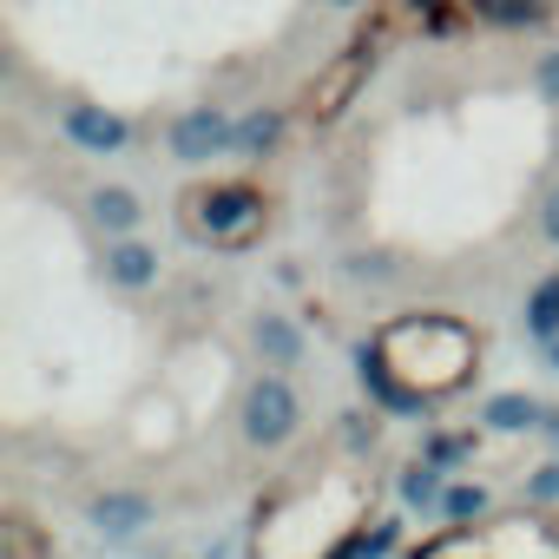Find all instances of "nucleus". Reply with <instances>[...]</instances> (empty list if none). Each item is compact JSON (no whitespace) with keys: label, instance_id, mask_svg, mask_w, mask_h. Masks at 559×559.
Masks as SVG:
<instances>
[{"label":"nucleus","instance_id":"nucleus-2","mask_svg":"<svg viewBox=\"0 0 559 559\" xmlns=\"http://www.w3.org/2000/svg\"><path fill=\"white\" fill-rule=\"evenodd\" d=\"M230 139H237V126H230L217 106H191V112L171 126V158H185V165H211L217 152H230Z\"/></svg>","mask_w":559,"mask_h":559},{"label":"nucleus","instance_id":"nucleus-5","mask_svg":"<svg viewBox=\"0 0 559 559\" xmlns=\"http://www.w3.org/2000/svg\"><path fill=\"white\" fill-rule=\"evenodd\" d=\"M362 80H369V53H343V60H336V67L317 80V93H310V112H317V119H336V112L356 99V86H362Z\"/></svg>","mask_w":559,"mask_h":559},{"label":"nucleus","instance_id":"nucleus-13","mask_svg":"<svg viewBox=\"0 0 559 559\" xmlns=\"http://www.w3.org/2000/svg\"><path fill=\"white\" fill-rule=\"evenodd\" d=\"M526 330L546 336V343L559 336V276H546V284L533 290V304H526Z\"/></svg>","mask_w":559,"mask_h":559},{"label":"nucleus","instance_id":"nucleus-16","mask_svg":"<svg viewBox=\"0 0 559 559\" xmlns=\"http://www.w3.org/2000/svg\"><path fill=\"white\" fill-rule=\"evenodd\" d=\"M526 493H533V500H559V461H546V467L526 480Z\"/></svg>","mask_w":559,"mask_h":559},{"label":"nucleus","instance_id":"nucleus-1","mask_svg":"<svg viewBox=\"0 0 559 559\" xmlns=\"http://www.w3.org/2000/svg\"><path fill=\"white\" fill-rule=\"evenodd\" d=\"M297 389L284 382V376H263V382H250V395H243V435L257 441V448H276V441H290L297 435Z\"/></svg>","mask_w":559,"mask_h":559},{"label":"nucleus","instance_id":"nucleus-17","mask_svg":"<svg viewBox=\"0 0 559 559\" xmlns=\"http://www.w3.org/2000/svg\"><path fill=\"white\" fill-rule=\"evenodd\" d=\"M539 93H546V99H559V53H546V60H539Z\"/></svg>","mask_w":559,"mask_h":559},{"label":"nucleus","instance_id":"nucleus-15","mask_svg":"<svg viewBox=\"0 0 559 559\" xmlns=\"http://www.w3.org/2000/svg\"><path fill=\"white\" fill-rule=\"evenodd\" d=\"M441 507H448V520H474V513L487 507V493H480V487H448Z\"/></svg>","mask_w":559,"mask_h":559},{"label":"nucleus","instance_id":"nucleus-21","mask_svg":"<svg viewBox=\"0 0 559 559\" xmlns=\"http://www.w3.org/2000/svg\"><path fill=\"white\" fill-rule=\"evenodd\" d=\"M428 8H435V0H428Z\"/></svg>","mask_w":559,"mask_h":559},{"label":"nucleus","instance_id":"nucleus-10","mask_svg":"<svg viewBox=\"0 0 559 559\" xmlns=\"http://www.w3.org/2000/svg\"><path fill=\"white\" fill-rule=\"evenodd\" d=\"M250 343L276 362V369H290L297 356H304V336H297V323H284V317H257V330H250Z\"/></svg>","mask_w":559,"mask_h":559},{"label":"nucleus","instance_id":"nucleus-4","mask_svg":"<svg viewBox=\"0 0 559 559\" xmlns=\"http://www.w3.org/2000/svg\"><path fill=\"white\" fill-rule=\"evenodd\" d=\"M67 139L80 145V152H93V158H106V152H119L126 145V119L119 112H106V106H67Z\"/></svg>","mask_w":559,"mask_h":559},{"label":"nucleus","instance_id":"nucleus-3","mask_svg":"<svg viewBox=\"0 0 559 559\" xmlns=\"http://www.w3.org/2000/svg\"><path fill=\"white\" fill-rule=\"evenodd\" d=\"M191 204H198L191 230H211V237H243V230L257 224V211H263V198H257L250 185H217V191H204V198H191Z\"/></svg>","mask_w":559,"mask_h":559},{"label":"nucleus","instance_id":"nucleus-11","mask_svg":"<svg viewBox=\"0 0 559 559\" xmlns=\"http://www.w3.org/2000/svg\"><path fill=\"white\" fill-rule=\"evenodd\" d=\"M276 132H284V112H276V106H257L243 126H237V139H230V152L237 158H263L270 145H276Z\"/></svg>","mask_w":559,"mask_h":559},{"label":"nucleus","instance_id":"nucleus-9","mask_svg":"<svg viewBox=\"0 0 559 559\" xmlns=\"http://www.w3.org/2000/svg\"><path fill=\"white\" fill-rule=\"evenodd\" d=\"M480 421H487L493 435H520V428H539V421H546V408H539L533 395H493V402L480 408Z\"/></svg>","mask_w":559,"mask_h":559},{"label":"nucleus","instance_id":"nucleus-18","mask_svg":"<svg viewBox=\"0 0 559 559\" xmlns=\"http://www.w3.org/2000/svg\"><path fill=\"white\" fill-rule=\"evenodd\" d=\"M546 237H559V191L546 198Z\"/></svg>","mask_w":559,"mask_h":559},{"label":"nucleus","instance_id":"nucleus-12","mask_svg":"<svg viewBox=\"0 0 559 559\" xmlns=\"http://www.w3.org/2000/svg\"><path fill=\"white\" fill-rule=\"evenodd\" d=\"M474 14L493 27H526V21H546V0H474Z\"/></svg>","mask_w":559,"mask_h":559},{"label":"nucleus","instance_id":"nucleus-8","mask_svg":"<svg viewBox=\"0 0 559 559\" xmlns=\"http://www.w3.org/2000/svg\"><path fill=\"white\" fill-rule=\"evenodd\" d=\"M86 211H93V224L112 230V237H126V230L139 224V198H132L126 185H99V191L86 198Z\"/></svg>","mask_w":559,"mask_h":559},{"label":"nucleus","instance_id":"nucleus-14","mask_svg":"<svg viewBox=\"0 0 559 559\" xmlns=\"http://www.w3.org/2000/svg\"><path fill=\"white\" fill-rule=\"evenodd\" d=\"M402 500H408V507H435V500H448V493H441V461L408 467V474H402Z\"/></svg>","mask_w":559,"mask_h":559},{"label":"nucleus","instance_id":"nucleus-6","mask_svg":"<svg viewBox=\"0 0 559 559\" xmlns=\"http://www.w3.org/2000/svg\"><path fill=\"white\" fill-rule=\"evenodd\" d=\"M106 276H112V284H119V290H145V284H152V276H158V257H152L145 243H132V237H119V243L106 250Z\"/></svg>","mask_w":559,"mask_h":559},{"label":"nucleus","instance_id":"nucleus-7","mask_svg":"<svg viewBox=\"0 0 559 559\" xmlns=\"http://www.w3.org/2000/svg\"><path fill=\"white\" fill-rule=\"evenodd\" d=\"M145 520H152V507H145L139 493H99V500H93V526H99V533H112V539L139 533Z\"/></svg>","mask_w":559,"mask_h":559},{"label":"nucleus","instance_id":"nucleus-19","mask_svg":"<svg viewBox=\"0 0 559 559\" xmlns=\"http://www.w3.org/2000/svg\"><path fill=\"white\" fill-rule=\"evenodd\" d=\"M336 8H356V0H336Z\"/></svg>","mask_w":559,"mask_h":559},{"label":"nucleus","instance_id":"nucleus-20","mask_svg":"<svg viewBox=\"0 0 559 559\" xmlns=\"http://www.w3.org/2000/svg\"><path fill=\"white\" fill-rule=\"evenodd\" d=\"M552 362H559V343H552Z\"/></svg>","mask_w":559,"mask_h":559}]
</instances>
